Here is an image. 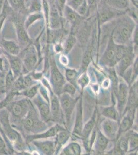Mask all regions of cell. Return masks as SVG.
Returning a JSON list of instances; mask_svg holds the SVG:
<instances>
[{"instance_id": "cell-1", "label": "cell", "mask_w": 138, "mask_h": 155, "mask_svg": "<svg viewBox=\"0 0 138 155\" xmlns=\"http://www.w3.org/2000/svg\"><path fill=\"white\" fill-rule=\"evenodd\" d=\"M117 21L113 28L111 35L114 42L118 45H126L130 41L137 24L127 14L117 18Z\"/></svg>"}, {"instance_id": "cell-2", "label": "cell", "mask_w": 138, "mask_h": 155, "mask_svg": "<svg viewBox=\"0 0 138 155\" xmlns=\"http://www.w3.org/2000/svg\"><path fill=\"white\" fill-rule=\"evenodd\" d=\"M127 11H119L108 5L103 0H100L96 12V19L98 25H103L113 20L117 19L123 15L126 14Z\"/></svg>"}, {"instance_id": "cell-3", "label": "cell", "mask_w": 138, "mask_h": 155, "mask_svg": "<svg viewBox=\"0 0 138 155\" xmlns=\"http://www.w3.org/2000/svg\"><path fill=\"white\" fill-rule=\"evenodd\" d=\"M11 12V21L16 30L18 41L20 44L26 47L32 44V40L24 24L26 16L14 12L12 10Z\"/></svg>"}, {"instance_id": "cell-4", "label": "cell", "mask_w": 138, "mask_h": 155, "mask_svg": "<svg viewBox=\"0 0 138 155\" xmlns=\"http://www.w3.org/2000/svg\"><path fill=\"white\" fill-rule=\"evenodd\" d=\"M92 17H89L83 20L79 25L75 35L77 38V41L81 46L85 47L88 44L93 32V21Z\"/></svg>"}, {"instance_id": "cell-5", "label": "cell", "mask_w": 138, "mask_h": 155, "mask_svg": "<svg viewBox=\"0 0 138 155\" xmlns=\"http://www.w3.org/2000/svg\"><path fill=\"white\" fill-rule=\"evenodd\" d=\"M47 2L49 3V12L46 28L51 29H59L64 28L63 17L60 15L56 7L55 0H47Z\"/></svg>"}, {"instance_id": "cell-6", "label": "cell", "mask_w": 138, "mask_h": 155, "mask_svg": "<svg viewBox=\"0 0 138 155\" xmlns=\"http://www.w3.org/2000/svg\"><path fill=\"white\" fill-rule=\"evenodd\" d=\"M118 46L119 45L114 42L112 36L110 35L106 49L101 59V63L102 64L112 67L117 63L118 62L117 60Z\"/></svg>"}, {"instance_id": "cell-7", "label": "cell", "mask_w": 138, "mask_h": 155, "mask_svg": "<svg viewBox=\"0 0 138 155\" xmlns=\"http://www.w3.org/2000/svg\"><path fill=\"white\" fill-rule=\"evenodd\" d=\"M63 19L70 25V32H72L74 34L79 25L85 19H86L79 14L75 10L72 9L68 5H66L63 9Z\"/></svg>"}, {"instance_id": "cell-8", "label": "cell", "mask_w": 138, "mask_h": 155, "mask_svg": "<svg viewBox=\"0 0 138 155\" xmlns=\"http://www.w3.org/2000/svg\"><path fill=\"white\" fill-rule=\"evenodd\" d=\"M60 104L61 108L65 115L66 124L69 125L71 120V116L72 115V112L75 107L76 102L77 101V99L73 98V97L71 96L68 94L63 93L60 98Z\"/></svg>"}, {"instance_id": "cell-9", "label": "cell", "mask_w": 138, "mask_h": 155, "mask_svg": "<svg viewBox=\"0 0 138 155\" xmlns=\"http://www.w3.org/2000/svg\"><path fill=\"white\" fill-rule=\"evenodd\" d=\"M51 80L57 93L60 92L61 89L66 83L65 79L57 67L55 60L53 58L51 61Z\"/></svg>"}, {"instance_id": "cell-10", "label": "cell", "mask_w": 138, "mask_h": 155, "mask_svg": "<svg viewBox=\"0 0 138 155\" xmlns=\"http://www.w3.org/2000/svg\"><path fill=\"white\" fill-rule=\"evenodd\" d=\"M23 63L26 70L31 71L37 62V52L32 44L26 47L23 51Z\"/></svg>"}, {"instance_id": "cell-11", "label": "cell", "mask_w": 138, "mask_h": 155, "mask_svg": "<svg viewBox=\"0 0 138 155\" xmlns=\"http://www.w3.org/2000/svg\"><path fill=\"white\" fill-rule=\"evenodd\" d=\"M101 128L107 137L114 140L117 135L119 126L115 120L108 118L104 120L101 123Z\"/></svg>"}, {"instance_id": "cell-12", "label": "cell", "mask_w": 138, "mask_h": 155, "mask_svg": "<svg viewBox=\"0 0 138 155\" xmlns=\"http://www.w3.org/2000/svg\"><path fill=\"white\" fill-rule=\"evenodd\" d=\"M134 55V49L130 50L119 61L118 65V72L120 76H123L124 72L127 71L130 66L133 63Z\"/></svg>"}, {"instance_id": "cell-13", "label": "cell", "mask_w": 138, "mask_h": 155, "mask_svg": "<svg viewBox=\"0 0 138 155\" xmlns=\"http://www.w3.org/2000/svg\"><path fill=\"white\" fill-rule=\"evenodd\" d=\"M117 98L118 101V109L120 113L122 112L127 100L128 88L126 83L122 82L117 88Z\"/></svg>"}, {"instance_id": "cell-14", "label": "cell", "mask_w": 138, "mask_h": 155, "mask_svg": "<svg viewBox=\"0 0 138 155\" xmlns=\"http://www.w3.org/2000/svg\"><path fill=\"white\" fill-rule=\"evenodd\" d=\"M42 124H43L40 122L34 110L30 111L28 116L23 121V126L25 129L30 131L33 130L34 129L40 127L41 126H42Z\"/></svg>"}, {"instance_id": "cell-15", "label": "cell", "mask_w": 138, "mask_h": 155, "mask_svg": "<svg viewBox=\"0 0 138 155\" xmlns=\"http://www.w3.org/2000/svg\"><path fill=\"white\" fill-rule=\"evenodd\" d=\"M35 146L45 155H52L55 150L56 142L51 141H35L34 142Z\"/></svg>"}, {"instance_id": "cell-16", "label": "cell", "mask_w": 138, "mask_h": 155, "mask_svg": "<svg viewBox=\"0 0 138 155\" xmlns=\"http://www.w3.org/2000/svg\"><path fill=\"white\" fill-rule=\"evenodd\" d=\"M6 1L11 9L14 12L26 16L28 15L25 0H6Z\"/></svg>"}, {"instance_id": "cell-17", "label": "cell", "mask_w": 138, "mask_h": 155, "mask_svg": "<svg viewBox=\"0 0 138 155\" xmlns=\"http://www.w3.org/2000/svg\"><path fill=\"white\" fill-rule=\"evenodd\" d=\"M35 103L38 107L39 111L43 120L47 121L50 120L51 117V110L49 104L43 101L40 98L35 99Z\"/></svg>"}, {"instance_id": "cell-18", "label": "cell", "mask_w": 138, "mask_h": 155, "mask_svg": "<svg viewBox=\"0 0 138 155\" xmlns=\"http://www.w3.org/2000/svg\"><path fill=\"white\" fill-rule=\"evenodd\" d=\"M1 44L4 49L5 50L6 52L9 54L17 56L19 53L20 46L14 41L2 39L1 41Z\"/></svg>"}, {"instance_id": "cell-19", "label": "cell", "mask_w": 138, "mask_h": 155, "mask_svg": "<svg viewBox=\"0 0 138 155\" xmlns=\"http://www.w3.org/2000/svg\"><path fill=\"white\" fill-rule=\"evenodd\" d=\"M65 129L63 127H61L59 125L53 126L51 128L49 129L47 131L44 133H42L40 134H37L35 136H30L28 137L29 141H33L34 139H44V138H48L50 137H53L54 136H56L58 132L60 131L65 130Z\"/></svg>"}, {"instance_id": "cell-20", "label": "cell", "mask_w": 138, "mask_h": 155, "mask_svg": "<svg viewBox=\"0 0 138 155\" xmlns=\"http://www.w3.org/2000/svg\"><path fill=\"white\" fill-rule=\"evenodd\" d=\"M111 7L119 11H127L130 8V0H103Z\"/></svg>"}, {"instance_id": "cell-21", "label": "cell", "mask_w": 138, "mask_h": 155, "mask_svg": "<svg viewBox=\"0 0 138 155\" xmlns=\"http://www.w3.org/2000/svg\"><path fill=\"white\" fill-rule=\"evenodd\" d=\"M94 38L95 37H93L91 40H89V44H88L87 49L84 52L82 62V68L83 70L86 69L92 60L93 51L94 48V43H95Z\"/></svg>"}, {"instance_id": "cell-22", "label": "cell", "mask_w": 138, "mask_h": 155, "mask_svg": "<svg viewBox=\"0 0 138 155\" xmlns=\"http://www.w3.org/2000/svg\"><path fill=\"white\" fill-rule=\"evenodd\" d=\"M77 42V38L75 34L72 32H69L65 37L63 46H62L65 54H68Z\"/></svg>"}, {"instance_id": "cell-23", "label": "cell", "mask_w": 138, "mask_h": 155, "mask_svg": "<svg viewBox=\"0 0 138 155\" xmlns=\"http://www.w3.org/2000/svg\"><path fill=\"white\" fill-rule=\"evenodd\" d=\"M108 142V138L100 131H98L95 144L96 152L98 153H103L106 148Z\"/></svg>"}, {"instance_id": "cell-24", "label": "cell", "mask_w": 138, "mask_h": 155, "mask_svg": "<svg viewBox=\"0 0 138 155\" xmlns=\"http://www.w3.org/2000/svg\"><path fill=\"white\" fill-rule=\"evenodd\" d=\"M28 104L26 101H20L14 104L11 107L13 114L17 117L23 116L28 110Z\"/></svg>"}, {"instance_id": "cell-25", "label": "cell", "mask_w": 138, "mask_h": 155, "mask_svg": "<svg viewBox=\"0 0 138 155\" xmlns=\"http://www.w3.org/2000/svg\"><path fill=\"white\" fill-rule=\"evenodd\" d=\"M42 19H44L42 12L29 14L25 19L24 23L25 28L27 31L28 28L32 26L33 24L36 23L37 21H40Z\"/></svg>"}, {"instance_id": "cell-26", "label": "cell", "mask_w": 138, "mask_h": 155, "mask_svg": "<svg viewBox=\"0 0 138 155\" xmlns=\"http://www.w3.org/2000/svg\"><path fill=\"white\" fill-rule=\"evenodd\" d=\"M51 114L53 120H58L60 116V105L57 97L53 95L51 97Z\"/></svg>"}, {"instance_id": "cell-27", "label": "cell", "mask_w": 138, "mask_h": 155, "mask_svg": "<svg viewBox=\"0 0 138 155\" xmlns=\"http://www.w3.org/2000/svg\"><path fill=\"white\" fill-rule=\"evenodd\" d=\"M28 14L42 12V0H25Z\"/></svg>"}, {"instance_id": "cell-28", "label": "cell", "mask_w": 138, "mask_h": 155, "mask_svg": "<svg viewBox=\"0 0 138 155\" xmlns=\"http://www.w3.org/2000/svg\"><path fill=\"white\" fill-rule=\"evenodd\" d=\"M82 100L77 106V116L75 122V127L74 129L73 134L82 136Z\"/></svg>"}, {"instance_id": "cell-29", "label": "cell", "mask_w": 138, "mask_h": 155, "mask_svg": "<svg viewBox=\"0 0 138 155\" xmlns=\"http://www.w3.org/2000/svg\"><path fill=\"white\" fill-rule=\"evenodd\" d=\"M6 53L9 58L11 67L14 72V75L15 77H17L19 75L21 70H22V64L21 60L18 57L9 54L8 53Z\"/></svg>"}, {"instance_id": "cell-30", "label": "cell", "mask_w": 138, "mask_h": 155, "mask_svg": "<svg viewBox=\"0 0 138 155\" xmlns=\"http://www.w3.org/2000/svg\"><path fill=\"white\" fill-rule=\"evenodd\" d=\"M129 136L130 134H125V136H124L121 137L120 140L117 143V148L114 149V153L115 154H122V153H124L127 152L128 150V139H129Z\"/></svg>"}, {"instance_id": "cell-31", "label": "cell", "mask_w": 138, "mask_h": 155, "mask_svg": "<svg viewBox=\"0 0 138 155\" xmlns=\"http://www.w3.org/2000/svg\"><path fill=\"white\" fill-rule=\"evenodd\" d=\"M136 104H138V83L133 85L130 90L128 106L130 107V109H133Z\"/></svg>"}, {"instance_id": "cell-32", "label": "cell", "mask_w": 138, "mask_h": 155, "mask_svg": "<svg viewBox=\"0 0 138 155\" xmlns=\"http://www.w3.org/2000/svg\"><path fill=\"white\" fill-rule=\"evenodd\" d=\"M81 146L77 143H71L66 146L63 150L61 155H81Z\"/></svg>"}, {"instance_id": "cell-33", "label": "cell", "mask_w": 138, "mask_h": 155, "mask_svg": "<svg viewBox=\"0 0 138 155\" xmlns=\"http://www.w3.org/2000/svg\"><path fill=\"white\" fill-rule=\"evenodd\" d=\"M133 119L131 118V116H130V115H128L127 116L124 117L122 120L121 124L119 127V135L124 132H126L131 128L133 124Z\"/></svg>"}, {"instance_id": "cell-34", "label": "cell", "mask_w": 138, "mask_h": 155, "mask_svg": "<svg viewBox=\"0 0 138 155\" xmlns=\"http://www.w3.org/2000/svg\"><path fill=\"white\" fill-rule=\"evenodd\" d=\"M57 137H56V144L57 146V150H58L61 146L65 144L69 138V134L68 132H66V130H65L60 131L57 133Z\"/></svg>"}, {"instance_id": "cell-35", "label": "cell", "mask_w": 138, "mask_h": 155, "mask_svg": "<svg viewBox=\"0 0 138 155\" xmlns=\"http://www.w3.org/2000/svg\"><path fill=\"white\" fill-rule=\"evenodd\" d=\"M95 115H94L92 118L91 120H90L86 124L84 129L82 130V136L84 139H87L91 133V131L92 130L94 126H95Z\"/></svg>"}, {"instance_id": "cell-36", "label": "cell", "mask_w": 138, "mask_h": 155, "mask_svg": "<svg viewBox=\"0 0 138 155\" xmlns=\"http://www.w3.org/2000/svg\"><path fill=\"white\" fill-rule=\"evenodd\" d=\"M102 114L109 119L115 120H117V113L114 106L104 108L102 111Z\"/></svg>"}, {"instance_id": "cell-37", "label": "cell", "mask_w": 138, "mask_h": 155, "mask_svg": "<svg viewBox=\"0 0 138 155\" xmlns=\"http://www.w3.org/2000/svg\"><path fill=\"white\" fill-rule=\"evenodd\" d=\"M78 76V73L76 70L71 69H66V77L70 83L73 85H76V81Z\"/></svg>"}, {"instance_id": "cell-38", "label": "cell", "mask_w": 138, "mask_h": 155, "mask_svg": "<svg viewBox=\"0 0 138 155\" xmlns=\"http://www.w3.org/2000/svg\"><path fill=\"white\" fill-rule=\"evenodd\" d=\"M138 134L136 132L130 133L129 139H128V148L130 149V150L133 151L138 148Z\"/></svg>"}, {"instance_id": "cell-39", "label": "cell", "mask_w": 138, "mask_h": 155, "mask_svg": "<svg viewBox=\"0 0 138 155\" xmlns=\"http://www.w3.org/2000/svg\"><path fill=\"white\" fill-rule=\"evenodd\" d=\"M89 6V17H92L97 11L98 4L100 0H87Z\"/></svg>"}, {"instance_id": "cell-40", "label": "cell", "mask_w": 138, "mask_h": 155, "mask_svg": "<svg viewBox=\"0 0 138 155\" xmlns=\"http://www.w3.org/2000/svg\"><path fill=\"white\" fill-rule=\"evenodd\" d=\"M86 2H87V0H69L68 1H67L66 5L76 11Z\"/></svg>"}, {"instance_id": "cell-41", "label": "cell", "mask_w": 138, "mask_h": 155, "mask_svg": "<svg viewBox=\"0 0 138 155\" xmlns=\"http://www.w3.org/2000/svg\"><path fill=\"white\" fill-rule=\"evenodd\" d=\"M63 92L61 93H66L68 94L71 96L73 97L75 92H76V88L74 85H72L71 83H65L63 87Z\"/></svg>"}, {"instance_id": "cell-42", "label": "cell", "mask_w": 138, "mask_h": 155, "mask_svg": "<svg viewBox=\"0 0 138 155\" xmlns=\"http://www.w3.org/2000/svg\"><path fill=\"white\" fill-rule=\"evenodd\" d=\"M67 0H55L56 7L59 12L60 14L63 17V9L67 3Z\"/></svg>"}, {"instance_id": "cell-43", "label": "cell", "mask_w": 138, "mask_h": 155, "mask_svg": "<svg viewBox=\"0 0 138 155\" xmlns=\"http://www.w3.org/2000/svg\"><path fill=\"white\" fill-rule=\"evenodd\" d=\"M89 82V79L86 73L82 74L78 80V83L82 88L86 87Z\"/></svg>"}, {"instance_id": "cell-44", "label": "cell", "mask_w": 138, "mask_h": 155, "mask_svg": "<svg viewBox=\"0 0 138 155\" xmlns=\"http://www.w3.org/2000/svg\"><path fill=\"white\" fill-rule=\"evenodd\" d=\"M14 80V76L13 75L11 71H9L6 77V87L7 89H9L13 84Z\"/></svg>"}, {"instance_id": "cell-45", "label": "cell", "mask_w": 138, "mask_h": 155, "mask_svg": "<svg viewBox=\"0 0 138 155\" xmlns=\"http://www.w3.org/2000/svg\"><path fill=\"white\" fill-rule=\"evenodd\" d=\"M138 25H137L136 28H135V30L133 33V36H132L133 44L135 45L134 47H133L134 51H136V49H138Z\"/></svg>"}, {"instance_id": "cell-46", "label": "cell", "mask_w": 138, "mask_h": 155, "mask_svg": "<svg viewBox=\"0 0 138 155\" xmlns=\"http://www.w3.org/2000/svg\"><path fill=\"white\" fill-rule=\"evenodd\" d=\"M38 89V86H34L32 87L26 92L25 95L30 98H33L36 95Z\"/></svg>"}, {"instance_id": "cell-47", "label": "cell", "mask_w": 138, "mask_h": 155, "mask_svg": "<svg viewBox=\"0 0 138 155\" xmlns=\"http://www.w3.org/2000/svg\"><path fill=\"white\" fill-rule=\"evenodd\" d=\"M23 84L25 88L30 87L33 84L32 79L30 76H27L23 78Z\"/></svg>"}, {"instance_id": "cell-48", "label": "cell", "mask_w": 138, "mask_h": 155, "mask_svg": "<svg viewBox=\"0 0 138 155\" xmlns=\"http://www.w3.org/2000/svg\"><path fill=\"white\" fill-rule=\"evenodd\" d=\"M14 87L16 90H22L23 88H24V84H23V80L22 78H20L19 79L17 80V81L14 83Z\"/></svg>"}, {"instance_id": "cell-49", "label": "cell", "mask_w": 138, "mask_h": 155, "mask_svg": "<svg viewBox=\"0 0 138 155\" xmlns=\"http://www.w3.org/2000/svg\"><path fill=\"white\" fill-rule=\"evenodd\" d=\"M14 93L10 94L7 97V98L3 102V104H1V105L3 104L4 106H5V105L8 104L9 102H10L12 100V99L13 98V97L14 96Z\"/></svg>"}, {"instance_id": "cell-50", "label": "cell", "mask_w": 138, "mask_h": 155, "mask_svg": "<svg viewBox=\"0 0 138 155\" xmlns=\"http://www.w3.org/2000/svg\"><path fill=\"white\" fill-rule=\"evenodd\" d=\"M4 1H5V0H0V15L1 14L3 8Z\"/></svg>"}]
</instances>
